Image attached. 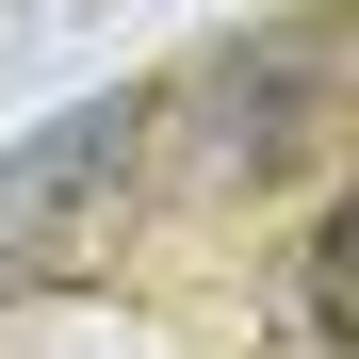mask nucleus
I'll list each match as a JSON object with an SVG mask.
<instances>
[{"instance_id":"obj_3","label":"nucleus","mask_w":359,"mask_h":359,"mask_svg":"<svg viewBox=\"0 0 359 359\" xmlns=\"http://www.w3.org/2000/svg\"><path fill=\"white\" fill-rule=\"evenodd\" d=\"M294 327H311V343H343V327H359V294H343V212L311 229V278H294Z\"/></svg>"},{"instance_id":"obj_4","label":"nucleus","mask_w":359,"mask_h":359,"mask_svg":"<svg viewBox=\"0 0 359 359\" xmlns=\"http://www.w3.org/2000/svg\"><path fill=\"white\" fill-rule=\"evenodd\" d=\"M0 294H17V262H0Z\"/></svg>"},{"instance_id":"obj_2","label":"nucleus","mask_w":359,"mask_h":359,"mask_svg":"<svg viewBox=\"0 0 359 359\" xmlns=\"http://www.w3.org/2000/svg\"><path fill=\"white\" fill-rule=\"evenodd\" d=\"M147 82H114V98H66L49 131H17L0 147V262L17 278H82L98 245H114V212L147 196Z\"/></svg>"},{"instance_id":"obj_1","label":"nucleus","mask_w":359,"mask_h":359,"mask_svg":"<svg viewBox=\"0 0 359 359\" xmlns=\"http://www.w3.org/2000/svg\"><path fill=\"white\" fill-rule=\"evenodd\" d=\"M147 147H180L196 180H294L343 147V17L311 0V17H262L196 49L180 82H147Z\"/></svg>"}]
</instances>
